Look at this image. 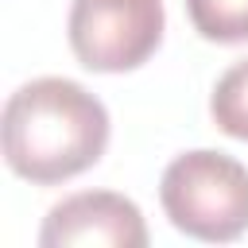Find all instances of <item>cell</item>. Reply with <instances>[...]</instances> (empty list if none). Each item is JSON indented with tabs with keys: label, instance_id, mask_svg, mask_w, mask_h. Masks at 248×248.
I'll return each instance as SVG.
<instances>
[{
	"label": "cell",
	"instance_id": "6da1fadb",
	"mask_svg": "<svg viewBox=\"0 0 248 248\" xmlns=\"http://www.w3.org/2000/svg\"><path fill=\"white\" fill-rule=\"evenodd\" d=\"M108 136V108L70 78H35L4 101V163L35 186H58L97 167Z\"/></svg>",
	"mask_w": 248,
	"mask_h": 248
},
{
	"label": "cell",
	"instance_id": "7a4b0ae2",
	"mask_svg": "<svg viewBox=\"0 0 248 248\" xmlns=\"http://www.w3.org/2000/svg\"><path fill=\"white\" fill-rule=\"evenodd\" d=\"M159 205L178 232L229 244L248 232V167L213 147L182 151L159 178Z\"/></svg>",
	"mask_w": 248,
	"mask_h": 248
},
{
	"label": "cell",
	"instance_id": "3957f363",
	"mask_svg": "<svg viewBox=\"0 0 248 248\" xmlns=\"http://www.w3.org/2000/svg\"><path fill=\"white\" fill-rule=\"evenodd\" d=\"M163 0H74L66 39L93 74L140 70L163 43Z\"/></svg>",
	"mask_w": 248,
	"mask_h": 248
},
{
	"label": "cell",
	"instance_id": "277c9868",
	"mask_svg": "<svg viewBox=\"0 0 248 248\" xmlns=\"http://www.w3.org/2000/svg\"><path fill=\"white\" fill-rule=\"evenodd\" d=\"M43 248H143L147 225L132 198L116 190H81L50 205L39 229Z\"/></svg>",
	"mask_w": 248,
	"mask_h": 248
},
{
	"label": "cell",
	"instance_id": "5b68a950",
	"mask_svg": "<svg viewBox=\"0 0 248 248\" xmlns=\"http://www.w3.org/2000/svg\"><path fill=\"white\" fill-rule=\"evenodd\" d=\"M186 16L205 43H248V0H186Z\"/></svg>",
	"mask_w": 248,
	"mask_h": 248
},
{
	"label": "cell",
	"instance_id": "8992f818",
	"mask_svg": "<svg viewBox=\"0 0 248 248\" xmlns=\"http://www.w3.org/2000/svg\"><path fill=\"white\" fill-rule=\"evenodd\" d=\"M209 116L225 136L248 143V58L232 62L217 78V85L209 93Z\"/></svg>",
	"mask_w": 248,
	"mask_h": 248
}]
</instances>
